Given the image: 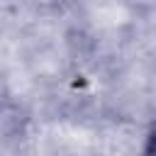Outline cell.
I'll return each mask as SVG.
<instances>
[{"label": "cell", "mask_w": 156, "mask_h": 156, "mask_svg": "<svg viewBox=\"0 0 156 156\" xmlns=\"http://www.w3.org/2000/svg\"><path fill=\"white\" fill-rule=\"evenodd\" d=\"M139 156H156V119L149 124V129H146V134H144Z\"/></svg>", "instance_id": "1"}]
</instances>
